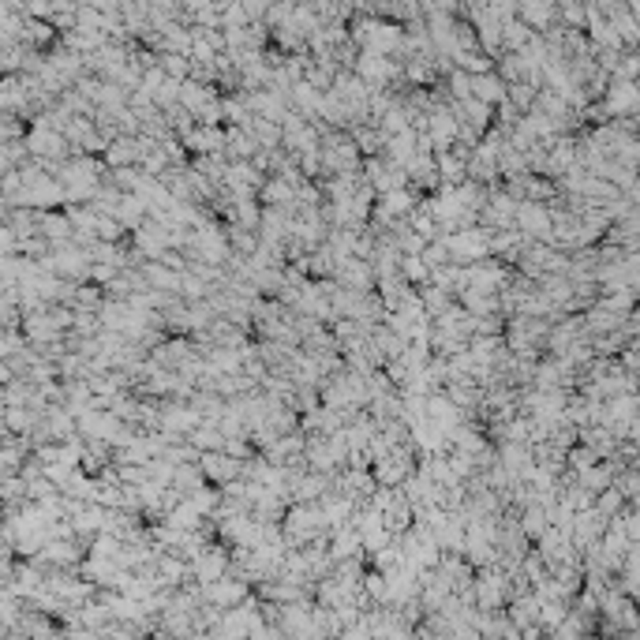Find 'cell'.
Returning a JSON list of instances; mask_svg holds the SVG:
<instances>
[{"instance_id": "1", "label": "cell", "mask_w": 640, "mask_h": 640, "mask_svg": "<svg viewBox=\"0 0 640 640\" xmlns=\"http://www.w3.org/2000/svg\"><path fill=\"white\" fill-rule=\"evenodd\" d=\"M442 244H446L450 258H461V263H479V258L491 251L487 229H461V232H450V236L442 240Z\"/></svg>"}, {"instance_id": "2", "label": "cell", "mask_w": 640, "mask_h": 640, "mask_svg": "<svg viewBox=\"0 0 640 640\" xmlns=\"http://www.w3.org/2000/svg\"><path fill=\"white\" fill-rule=\"evenodd\" d=\"M416 214V195L408 188L401 191H389V195H378V206H375V217L382 225H394L397 217H412Z\"/></svg>"}, {"instance_id": "3", "label": "cell", "mask_w": 640, "mask_h": 640, "mask_svg": "<svg viewBox=\"0 0 640 640\" xmlns=\"http://www.w3.org/2000/svg\"><path fill=\"white\" fill-rule=\"evenodd\" d=\"M27 150L34 158H64L68 150V139L60 132H49V127H30L27 132Z\"/></svg>"}, {"instance_id": "4", "label": "cell", "mask_w": 640, "mask_h": 640, "mask_svg": "<svg viewBox=\"0 0 640 640\" xmlns=\"http://www.w3.org/2000/svg\"><path fill=\"white\" fill-rule=\"evenodd\" d=\"M356 75L375 90V86H386V83H389V75H394V64H389V57L360 53V60H356Z\"/></svg>"}, {"instance_id": "5", "label": "cell", "mask_w": 640, "mask_h": 640, "mask_svg": "<svg viewBox=\"0 0 640 640\" xmlns=\"http://www.w3.org/2000/svg\"><path fill=\"white\" fill-rule=\"evenodd\" d=\"M195 251H199V258L206 266H217V263H225V255H229V244L221 240V232L217 229H199L195 232Z\"/></svg>"}, {"instance_id": "6", "label": "cell", "mask_w": 640, "mask_h": 640, "mask_svg": "<svg viewBox=\"0 0 640 640\" xmlns=\"http://www.w3.org/2000/svg\"><path fill=\"white\" fill-rule=\"evenodd\" d=\"M184 147L199 150V154H221V150H229V135L221 127H195L191 135H184Z\"/></svg>"}, {"instance_id": "7", "label": "cell", "mask_w": 640, "mask_h": 640, "mask_svg": "<svg viewBox=\"0 0 640 640\" xmlns=\"http://www.w3.org/2000/svg\"><path fill=\"white\" fill-rule=\"evenodd\" d=\"M142 154H147V147H142V142H135L132 135H120V139H113V142H109L105 161H109V165H116V168H127L132 161H142Z\"/></svg>"}, {"instance_id": "8", "label": "cell", "mask_w": 640, "mask_h": 640, "mask_svg": "<svg viewBox=\"0 0 640 640\" xmlns=\"http://www.w3.org/2000/svg\"><path fill=\"white\" fill-rule=\"evenodd\" d=\"M199 468L206 472V479H217V483H225V479H236V476H240V461H232L229 453H202Z\"/></svg>"}, {"instance_id": "9", "label": "cell", "mask_w": 640, "mask_h": 640, "mask_svg": "<svg viewBox=\"0 0 640 640\" xmlns=\"http://www.w3.org/2000/svg\"><path fill=\"white\" fill-rule=\"evenodd\" d=\"M505 90H509V86H505L494 72H491V75H476V79H472V98H479L483 105H491V109H494V105H505Z\"/></svg>"}, {"instance_id": "10", "label": "cell", "mask_w": 640, "mask_h": 640, "mask_svg": "<svg viewBox=\"0 0 640 640\" xmlns=\"http://www.w3.org/2000/svg\"><path fill=\"white\" fill-rule=\"evenodd\" d=\"M517 225L525 229L528 236H543V240L551 236V221H547V210L539 202H525V206H520V210H517Z\"/></svg>"}, {"instance_id": "11", "label": "cell", "mask_w": 640, "mask_h": 640, "mask_svg": "<svg viewBox=\"0 0 640 640\" xmlns=\"http://www.w3.org/2000/svg\"><path fill=\"white\" fill-rule=\"evenodd\" d=\"M142 273H147V281L154 285V292H180L184 289V273H168V266L165 263H150V266H142Z\"/></svg>"}, {"instance_id": "12", "label": "cell", "mask_w": 640, "mask_h": 640, "mask_svg": "<svg viewBox=\"0 0 640 640\" xmlns=\"http://www.w3.org/2000/svg\"><path fill=\"white\" fill-rule=\"evenodd\" d=\"M457 116H468V127H476V132H483V127L491 124V105H483L479 98H468V101H461L457 105Z\"/></svg>"}, {"instance_id": "13", "label": "cell", "mask_w": 640, "mask_h": 640, "mask_svg": "<svg viewBox=\"0 0 640 640\" xmlns=\"http://www.w3.org/2000/svg\"><path fill=\"white\" fill-rule=\"evenodd\" d=\"M337 270H341V281L348 285L352 292H360V289H367V285H371V263H356V258H352V263L337 266Z\"/></svg>"}, {"instance_id": "14", "label": "cell", "mask_w": 640, "mask_h": 640, "mask_svg": "<svg viewBox=\"0 0 640 640\" xmlns=\"http://www.w3.org/2000/svg\"><path fill=\"white\" fill-rule=\"evenodd\" d=\"M161 423L173 430V435H176V430H199V427H195V423H199V412H195V408H165Z\"/></svg>"}, {"instance_id": "15", "label": "cell", "mask_w": 640, "mask_h": 640, "mask_svg": "<svg viewBox=\"0 0 640 640\" xmlns=\"http://www.w3.org/2000/svg\"><path fill=\"white\" fill-rule=\"evenodd\" d=\"M161 68H165L168 79H176V83H188V79H191V57L165 53V57H161Z\"/></svg>"}, {"instance_id": "16", "label": "cell", "mask_w": 640, "mask_h": 640, "mask_svg": "<svg viewBox=\"0 0 640 640\" xmlns=\"http://www.w3.org/2000/svg\"><path fill=\"white\" fill-rule=\"evenodd\" d=\"M401 273L408 285H420L430 278V266L423 263V255H401Z\"/></svg>"}, {"instance_id": "17", "label": "cell", "mask_w": 640, "mask_h": 640, "mask_svg": "<svg viewBox=\"0 0 640 640\" xmlns=\"http://www.w3.org/2000/svg\"><path fill=\"white\" fill-rule=\"evenodd\" d=\"M202 483H206V472H202L199 464H180V468H176V487H180V491H191V494H195V491H202Z\"/></svg>"}, {"instance_id": "18", "label": "cell", "mask_w": 640, "mask_h": 640, "mask_svg": "<svg viewBox=\"0 0 640 640\" xmlns=\"http://www.w3.org/2000/svg\"><path fill=\"white\" fill-rule=\"evenodd\" d=\"M423 311L427 315H450V292L446 289H438V285H430V289L423 292Z\"/></svg>"}, {"instance_id": "19", "label": "cell", "mask_w": 640, "mask_h": 640, "mask_svg": "<svg viewBox=\"0 0 640 640\" xmlns=\"http://www.w3.org/2000/svg\"><path fill=\"white\" fill-rule=\"evenodd\" d=\"M229 154H232V158H240V161H247L255 154V135L251 132H229Z\"/></svg>"}, {"instance_id": "20", "label": "cell", "mask_w": 640, "mask_h": 640, "mask_svg": "<svg viewBox=\"0 0 640 640\" xmlns=\"http://www.w3.org/2000/svg\"><path fill=\"white\" fill-rule=\"evenodd\" d=\"M502 464L509 468V476H513V472H528V450L517 446V442H513V446H505L502 450Z\"/></svg>"}, {"instance_id": "21", "label": "cell", "mask_w": 640, "mask_h": 640, "mask_svg": "<svg viewBox=\"0 0 640 640\" xmlns=\"http://www.w3.org/2000/svg\"><path fill=\"white\" fill-rule=\"evenodd\" d=\"M633 101H636V86H633V83H618V86L610 90V109H614V113H625Z\"/></svg>"}, {"instance_id": "22", "label": "cell", "mask_w": 640, "mask_h": 640, "mask_svg": "<svg viewBox=\"0 0 640 640\" xmlns=\"http://www.w3.org/2000/svg\"><path fill=\"white\" fill-rule=\"evenodd\" d=\"M199 517H202V513H199L191 502H180L173 513H168V520H173L176 528H195V525H199Z\"/></svg>"}, {"instance_id": "23", "label": "cell", "mask_w": 640, "mask_h": 640, "mask_svg": "<svg viewBox=\"0 0 640 640\" xmlns=\"http://www.w3.org/2000/svg\"><path fill=\"white\" fill-rule=\"evenodd\" d=\"M528 38H532V30L525 27V23H505V27H502V42H505L509 49H520Z\"/></svg>"}, {"instance_id": "24", "label": "cell", "mask_w": 640, "mask_h": 640, "mask_svg": "<svg viewBox=\"0 0 640 640\" xmlns=\"http://www.w3.org/2000/svg\"><path fill=\"white\" fill-rule=\"evenodd\" d=\"M356 147L363 150V154H378V150H386V135L382 132H356Z\"/></svg>"}, {"instance_id": "25", "label": "cell", "mask_w": 640, "mask_h": 640, "mask_svg": "<svg viewBox=\"0 0 640 640\" xmlns=\"http://www.w3.org/2000/svg\"><path fill=\"white\" fill-rule=\"evenodd\" d=\"M360 539H363V535H356V532H345V528H341V532H337V539H333V558H345V554H352V551H356V547H360Z\"/></svg>"}, {"instance_id": "26", "label": "cell", "mask_w": 640, "mask_h": 640, "mask_svg": "<svg viewBox=\"0 0 640 640\" xmlns=\"http://www.w3.org/2000/svg\"><path fill=\"white\" fill-rule=\"evenodd\" d=\"M450 86H453V98H457V101H468V98H472V75H468V72H453V75H450Z\"/></svg>"}, {"instance_id": "27", "label": "cell", "mask_w": 640, "mask_h": 640, "mask_svg": "<svg viewBox=\"0 0 640 640\" xmlns=\"http://www.w3.org/2000/svg\"><path fill=\"white\" fill-rule=\"evenodd\" d=\"M520 16H525V27L532 30L535 23H539V27H543V23L551 19V8H547V4H539V8H535V4H528V8H520Z\"/></svg>"}, {"instance_id": "28", "label": "cell", "mask_w": 640, "mask_h": 640, "mask_svg": "<svg viewBox=\"0 0 640 640\" xmlns=\"http://www.w3.org/2000/svg\"><path fill=\"white\" fill-rule=\"evenodd\" d=\"M180 292H184L188 299H202V296H206V281H202V278H191V273H184V289H180Z\"/></svg>"}, {"instance_id": "29", "label": "cell", "mask_w": 640, "mask_h": 640, "mask_svg": "<svg viewBox=\"0 0 640 640\" xmlns=\"http://www.w3.org/2000/svg\"><path fill=\"white\" fill-rule=\"evenodd\" d=\"M98 299H101V289H94V285H83V289H75V307H98Z\"/></svg>"}, {"instance_id": "30", "label": "cell", "mask_w": 640, "mask_h": 640, "mask_svg": "<svg viewBox=\"0 0 640 640\" xmlns=\"http://www.w3.org/2000/svg\"><path fill=\"white\" fill-rule=\"evenodd\" d=\"M214 502H217V494H214V491H206V487L191 494V505L199 509V513H210V505H214Z\"/></svg>"}, {"instance_id": "31", "label": "cell", "mask_w": 640, "mask_h": 640, "mask_svg": "<svg viewBox=\"0 0 640 640\" xmlns=\"http://www.w3.org/2000/svg\"><path fill=\"white\" fill-rule=\"evenodd\" d=\"M509 98L517 101V109H528L532 105V90L525 86V83H517V86H509Z\"/></svg>"}, {"instance_id": "32", "label": "cell", "mask_w": 640, "mask_h": 640, "mask_svg": "<svg viewBox=\"0 0 640 640\" xmlns=\"http://www.w3.org/2000/svg\"><path fill=\"white\" fill-rule=\"evenodd\" d=\"M90 278H94L98 285H109V281L116 278V266H101V263H94V270H90Z\"/></svg>"}, {"instance_id": "33", "label": "cell", "mask_w": 640, "mask_h": 640, "mask_svg": "<svg viewBox=\"0 0 640 640\" xmlns=\"http://www.w3.org/2000/svg\"><path fill=\"white\" fill-rule=\"evenodd\" d=\"M614 505H618V491H607L603 502H599V513H614Z\"/></svg>"}, {"instance_id": "34", "label": "cell", "mask_w": 640, "mask_h": 640, "mask_svg": "<svg viewBox=\"0 0 640 640\" xmlns=\"http://www.w3.org/2000/svg\"><path fill=\"white\" fill-rule=\"evenodd\" d=\"M525 525H528V532H535V528H543V513H539V509H532V513L525 517Z\"/></svg>"}]
</instances>
